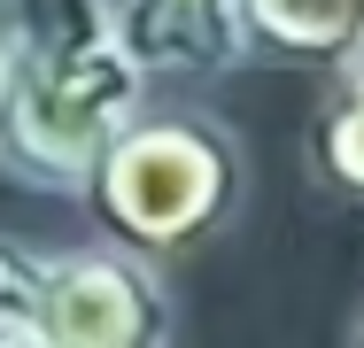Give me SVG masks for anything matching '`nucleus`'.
I'll list each match as a JSON object with an SVG mask.
<instances>
[{"instance_id":"obj_1","label":"nucleus","mask_w":364,"mask_h":348,"mask_svg":"<svg viewBox=\"0 0 364 348\" xmlns=\"http://www.w3.org/2000/svg\"><path fill=\"white\" fill-rule=\"evenodd\" d=\"M147 70L117 31V0H16L0 39V170L77 194L93 155L140 116Z\"/></svg>"},{"instance_id":"obj_2","label":"nucleus","mask_w":364,"mask_h":348,"mask_svg":"<svg viewBox=\"0 0 364 348\" xmlns=\"http://www.w3.org/2000/svg\"><path fill=\"white\" fill-rule=\"evenodd\" d=\"M240 186H248V155H240L232 124L186 116V109H171V116L140 109L93 155L77 194L117 248L163 263V256H186V248L218 240L240 209Z\"/></svg>"},{"instance_id":"obj_3","label":"nucleus","mask_w":364,"mask_h":348,"mask_svg":"<svg viewBox=\"0 0 364 348\" xmlns=\"http://www.w3.org/2000/svg\"><path fill=\"white\" fill-rule=\"evenodd\" d=\"M171 294L132 248H47L31 286V348H163Z\"/></svg>"},{"instance_id":"obj_4","label":"nucleus","mask_w":364,"mask_h":348,"mask_svg":"<svg viewBox=\"0 0 364 348\" xmlns=\"http://www.w3.org/2000/svg\"><path fill=\"white\" fill-rule=\"evenodd\" d=\"M117 31L147 77H202L240 62V0H117Z\"/></svg>"},{"instance_id":"obj_5","label":"nucleus","mask_w":364,"mask_h":348,"mask_svg":"<svg viewBox=\"0 0 364 348\" xmlns=\"http://www.w3.org/2000/svg\"><path fill=\"white\" fill-rule=\"evenodd\" d=\"M240 47L333 77L364 55V0H240Z\"/></svg>"},{"instance_id":"obj_6","label":"nucleus","mask_w":364,"mask_h":348,"mask_svg":"<svg viewBox=\"0 0 364 348\" xmlns=\"http://www.w3.org/2000/svg\"><path fill=\"white\" fill-rule=\"evenodd\" d=\"M310 178L364 209V55L349 70H333V101L310 124Z\"/></svg>"},{"instance_id":"obj_7","label":"nucleus","mask_w":364,"mask_h":348,"mask_svg":"<svg viewBox=\"0 0 364 348\" xmlns=\"http://www.w3.org/2000/svg\"><path fill=\"white\" fill-rule=\"evenodd\" d=\"M31 286H39V248H16L0 232V341L31 348Z\"/></svg>"},{"instance_id":"obj_8","label":"nucleus","mask_w":364,"mask_h":348,"mask_svg":"<svg viewBox=\"0 0 364 348\" xmlns=\"http://www.w3.org/2000/svg\"><path fill=\"white\" fill-rule=\"evenodd\" d=\"M349 341H357V348H364V310H357V325H349Z\"/></svg>"}]
</instances>
